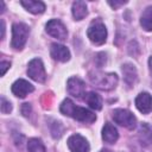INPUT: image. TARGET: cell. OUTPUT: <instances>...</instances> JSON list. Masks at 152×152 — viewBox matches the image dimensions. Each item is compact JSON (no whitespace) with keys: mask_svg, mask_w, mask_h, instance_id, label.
I'll list each match as a JSON object with an SVG mask.
<instances>
[{"mask_svg":"<svg viewBox=\"0 0 152 152\" xmlns=\"http://www.w3.org/2000/svg\"><path fill=\"white\" fill-rule=\"evenodd\" d=\"M148 66H150V71L152 74V56L148 58Z\"/></svg>","mask_w":152,"mask_h":152,"instance_id":"cell-27","label":"cell"},{"mask_svg":"<svg viewBox=\"0 0 152 152\" xmlns=\"http://www.w3.org/2000/svg\"><path fill=\"white\" fill-rule=\"evenodd\" d=\"M68 91L76 99H82L86 95V84L78 77H70L68 80Z\"/></svg>","mask_w":152,"mask_h":152,"instance_id":"cell-9","label":"cell"},{"mask_svg":"<svg viewBox=\"0 0 152 152\" xmlns=\"http://www.w3.org/2000/svg\"><path fill=\"white\" fill-rule=\"evenodd\" d=\"M119 138L118 129L110 122H106L102 128V139L108 144H114Z\"/></svg>","mask_w":152,"mask_h":152,"instance_id":"cell-14","label":"cell"},{"mask_svg":"<svg viewBox=\"0 0 152 152\" xmlns=\"http://www.w3.org/2000/svg\"><path fill=\"white\" fill-rule=\"evenodd\" d=\"M113 120L119 124L120 126H124L128 129H133L137 125V119L133 115V113H131L127 109H115L113 112Z\"/></svg>","mask_w":152,"mask_h":152,"instance_id":"cell-5","label":"cell"},{"mask_svg":"<svg viewBox=\"0 0 152 152\" xmlns=\"http://www.w3.org/2000/svg\"><path fill=\"white\" fill-rule=\"evenodd\" d=\"M20 4L27 10L28 12L33 14H40L45 11V4L43 1H36V0H21Z\"/></svg>","mask_w":152,"mask_h":152,"instance_id":"cell-15","label":"cell"},{"mask_svg":"<svg viewBox=\"0 0 152 152\" xmlns=\"http://www.w3.org/2000/svg\"><path fill=\"white\" fill-rule=\"evenodd\" d=\"M31 112V106L30 103H23V107H21V113L24 116H27Z\"/></svg>","mask_w":152,"mask_h":152,"instance_id":"cell-23","label":"cell"},{"mask_svg":"<svg viewBox=\"0 0 152 152\" xmlns=\"http://www.w3.org/2000/svg\"><path fill=\"white\" fill-rule=\"evenodd\" d=\"M87 34L91 43L96 45H101L107 39V28L101 19H95L90 23Z\"/></svg>","mask_w":152,"mask_h":152,"instance_id":"cell-3","label":"cell"},{"mask_svg":"<svg viewBox=\"0 0 152 152\" xmlns=\"http://www.w3.org/2000/svg\"><path fill=\"white\" fill-rule=\"evenodd\" d=\"M27 150L30 152H46V148L40 139L32 138L27 142Z\"/></svg>","mask_w":152,"mask_h":152,"instance_id":"cell-20","label":"cell"},{"mask_svg":"<svg viewBox=\"0 0 152 152\" xmlns=\"http://www.w3.org/2000/svg\"><path fill=\"white\" fill-rule=\"evenodd\" d=\"M63 131H64V128H63L61 122L55 121L52 124V126H51V134H52L53 138H61L62 134H63Z\"/></svg>","mask_w":152,"mask_h":152,"instance_id":"cell-21","label":"cell"},{"mask_svg":"<svg viewBox=\"0 0 152 152\" xmlns=\"http://www.w3.org/2000/svg\"><path fill=\"white\" fill-rule=\"evenodd\" d=\"M68 147L71 152H89L90 146L86 138L80 134H72L68 139Z\"/></svg>","mask_w":152,"mask_h":152,"instance_id":"cell-8","label":"cell"},{"mask_svg":"<svg viewBox=\"0 0 152 152\" xmlns=\"http://www.w3.org/2000/svg\"><path fill=\"white\" fill-rule=\"evenodd\" d=\"M50 55L53 59L59 61V62H66L70 59V51L66 46L58 44V43H53L50 48Z\"/></svg>","mask_w":152,"mask_h":152,"instance_id":"cell-11","label":"cell"},{"mask_svg":"<svg viewBox=\"0 0 152 152\" xmlns=\"http://www.w3.org/2000/svg\"><path fill=\"white\" fill-rule=\"evenodd\" d=\"M59 110L62 114L70 116L77 121L81 122H87V124H91L96 120V115L90 112L89 109H86L83 107H78L76 106L70 99H65L59 107Z\"/></svg>","mask_w":152,"mask_h":152,"instance_id":"cell-1","label":"cell"},{"mask_svg":"<svg viewBox=\"0 0 152 152\" xmlns=\"http://www.w3.org/2000/svg\"><path fill=\"white\" fill-rule=\"evenodd\" d=\"M121 70H122V74H124V80H125V82H126L129 87H132V86L137 82V80H138V74H137L135 66H134L133 64H131V63H125V64L122 65Z\"/></svg>","mask_w":152,"mask_h":152,"instance_id":"cell-13","label":"cell"},{"mask_svg":"<svg viewBox=\"0 0 152 152\" xmlns=\"http://www.w3.org/2000/svg\"><path fill=\"white\" fill-rule=\"evenodd\" d=\"M10 62H6V61H2L1 63H0V66H1V76H4L5 75V72H6V70L10 68Z\"/></svg>","mask_w":152,"mask_h":152,"instance_id":"cell-24","label":"cell"},{"mask_svg":"<svg viewBox=\"0 0 152 152\" xmlns=\"http://www.w3.org/2000/svg\"><path fill=\"white\" fill-rule=\"evenodd\" d=\"M84 101L89 104L90 108H93L95 110H100L102 108V100H101L100 95L94 91H89L88 94H86Z\"/></svg>","mask_w":152,"mask_h":152,"instance_id":"cell-18","label":"cell"},{"mask_svg":"<svg viewBox=\"0 0 152 152\" xmlns=\"http://www.w3.org/2000/svg\"><path fill=\"white\" fill-rule=\"evenodd\" d=\"M45 30L53 38H57L59 40L66 39V36H68L66 27L58 19H51L50 21H48V24L45 25Z\"/></svg>","mask_w":152,"mask_h":152,"instance_id":"cell-7","label":"cell"},{"mask_svg":"<svg viewBox=\"0 0 152 152\" xmlns=\"http://www.w3.org/2000/svg\"><path fill=\"white\" fill-rule=\"evenodd\" d=\"M4 36H5V23L4 20H1V39H4Z\"/></svg>","mask_w":152,"mask_h":152,"instance_id":"cell-26","label":"cell"},{"mask_svg":"<svg viewBox=\"0 0 152 152\" xmlns=\"http://www.w3.org/2000/svg\"><path fill=\"white\" fill-rule=\"evenodd\" d=\"M27 75L36 82H44L46 78L44 64L39 58H33L27 66Z\"/></svg>","mask_w":152,"mask_h":152,"instance_id":"cell-6","label":"cell"},{"mask_svg":"<svg viewBox=\"0 0 152 152\" xmlns=\"http://www.w3.org/2000/svg\"><path fill=\"white\" fill-rule=\"evenodd\" d=\"M108 4L113 7V8H116V7H119V6H121V5H124V4H126V1H108Z\"/></svg>","mask_w":152,"mask_h":152,"instance_id":"cell-25","label":"cell"},{"mask_svg":"<svg viewBox=\"0 0 152 152\" xmlns=\"http://www.w3.org/2000/svg\"><path fill=\"white\" fill-rule=\"evenodd\" d=\"M12 110V104L10 101H7L4 96H1V112L4 114H7Z\"/></svg>","mask_w":152,"mask_h":152,"instance_id":"cell-22","label":"cell"},{"mask_svg":"<svg viewBox=\"0 0 152 152\" xmlns=\"http://www.w3.org/2000/svg\"><path fill=\"white\" fill-rule=\"evenodd\" d=\"M139 139L142 145L152 144V126L148 124H142L139 129Z\"/></svg>","mask_w":152,"mask_h":152,"instance_id":"cell-17","label":"cell"},{"mask_svg":"<svg viewBox=\"0 0 152 152\" xmlns=\"http://www.w3.org/2000/svg\"><path fill=\"white\" fill-rule=\"evenodd\" d=\"M100 152H112L110 150H107V148H103V150H101Z\"/></svg>","mask_w":152,"mask_h":152,"instance_id":"cell-28","label":"cell"},{"mask_svg":"<svg viewBox=\"0 0 152 152\" xmlns=\"http://www.w3.org/2000/svg\"><path fill=\"white\" fill-rule=\"evenodd\" d=\"M135 106L142 114H148L152 110V95L148 93H140L135 99Z\"/></svg>","mask_w":152,"mask_h":152,"instance_id":"cell-12","label":"cell"},{"mask_svg":"<svg viewBox=\"0 0 152 152\" xmlns=\"http://www.w3.org/2000/svg\"><path fill=\"white\" fill-rule=\"evenodd\" d=\"M91 82L96 84L97 88L102 90H110L114 89L118 84V76L116 74H95V78L90 77Z\"/></svg>","mask_w":152,"mask_h":152,"instance_id":"cell-4","label":"cell"},{"mask_svg":"<svg viewBox=\"0 0 152 152\" xmlns=\"http://www.w3.org/2000/svg\"><path fill=\"white\" fill-rule=\"evenodd\" d=\"M30 27L24 23H15L12 26V40L11 46L15 50H21L27 40Z\"/></svg>","mask_w":152,"mask_h":152,"instance_id":"cell-2","label":"cell"},{"mask_svg":"<svg viewBox=\"0 0 152 152\" xmlns=\"http://www.w3.org/2000/svg\"><path fill=\"white\" fill-rule=\"evenodd\" d=\"M11 90H12V93L15 96H18V97H25L27 94L32 93L34 90V88H33V86L30 82H27L25 80H17L12 84Z\"/></svg>","mask_w":152,"mask_h":152,"instance_id":"cell-10","label":"cell"},{"mask_svg":"<svg viewBox=\"0 0 152 152\" xmlns=\"http://www.w3.org/2000/svg\"><path fill=\"white\" fill-rule=\"evenodd\" d=\"M71 12H72V15L76 20H82L87 14H88V10H87V5L84 1H75L72 4V7H71Z\"/></svg>","mask_w":152,"mask_h":152,"instance_id":"cell-16","label":"cell"},{"mask_svg":"<svg viewBox=\"0 0 152 152\" xmlns=\"http://www.w3.org/2000/svg\"><path fill=\"white\" fill-rule=\"evenodd\" d=\"M140 25L145 31H152V6L144 10L140 17Z\"/></svg>","mask_w":152,"mask_h":152,"instance_id":"cell-19","label":"cell"}]
</instances>
